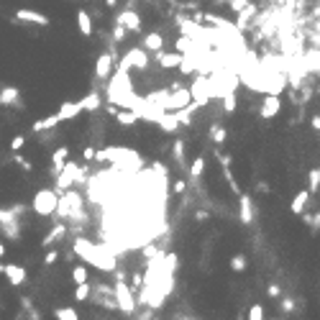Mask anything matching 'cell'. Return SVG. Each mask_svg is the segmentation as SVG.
I'll return each mask as SVG.
<instances>
[{
  "label": "cell",
  "instance_id": "1",
  "mask_svg": "<svg viewBox=\"0 0 320 320\" xmlns=\"http://www.w3.org/2000/svg\"><path fill=\"white\" fill-rule=\"evenodd\" d=\"M75 254H79L87 264H92L95 269H100V272H115V266H118L115 256L108 251V248L95 246L92 241H85V238H77L75 241Z\"/></svg>",
  "mask_w": 320,
  "mask_h": 320
},
{
  "label": "cell",
  "instance_id": "2",
  "mask_svg": "<svg viewBox=\"0 0 320 320\" xmlns=\"http://www.w3.org/2000/svg\"><path fill=\"white\" fill-rule=\"evenodd\" d=\"M57 215L61 220H85V200L82 195H79L77 190H64L59 195V205H57Z\"/></svg>",
  "mask_w": 320,
  "mask_h": 320
},
{
  "label": "cell",
  "instance_id": "3",
  "mask_svg": "<svg viewBox=\"0 0 320 320\" xmlns=\"http://www.w3.org/2000/svg\"><path fill=\"white\" fill-rule=\"evenodd\" d=\"M57 205H59V192H57V190H39L36 195H33V202H31L33 213H36V215H41V218L54 215V213H57Z\"/></svg>",
  "mask_w": 320,
  "mask_h": 320
},
{
  "label": "cell",
  "instance_id": "4",
  "mask_svg": "<svg viewBox=\"0 0 320 320\" xmlns=\"http://www.w3.org/2000/svg\"><path fill=\"white\" fill-rule=\"evenodd\" d=\"M0 233L11 241H21V218L13 208H0Z\"/></svg>",
  "mask_w": 320,
  "mask_h": 320
},
{
  "label": "cell",
  "instance_id": "5",
  "mask_svg": "<svg viewBox=\"0 0 320 320\" xmlns=\"http://www.w3.org/2000/svg\"><path fill=\"white\" fill-rule=\"evenodd\" d=\"M113 292H115V302H118V310L121 313H126V315H131L133 310H136V297H133V292H131V284L126 282V279H115V284H113Z\"/></svg>",
  "mask_w": 320,
  "mask_h": 320
},
{
  "label": "cell",
  "instance_id": "6",
  "mask_svg": "<svg viewBox=\"0 0 320 320\" xmlns=\"http://www.w3.org/2000/svg\"><path fill=\"white\" fill-rule=\"evenodd\" d=\"M190 103H192V90H190V87H172V90L167 92V97L162 100V108L174 113V110L187 108Z\"/></svg>",
  "mask_w": 320,
  "mask_h": 320
},
{
  "label": "cell",
  "instance_id": "7",
  "mask_svg": "<svg viewBox=\"0 0 320 320\" xmlns=\"http://www.w3.org/2000/svg\"><path fill=\"white\" fill-rule=\"evenodd\" d=\"M131 67H136V69H146L149 67V51L144 46H133L126 51V57H123L118 61V69L121 72H128Z\"/></svg>",
  "mask_w": 320,
  "mask_h": 320
},
{
  "label": "cell",
  "instance_id": "8",
  "mask_svg": "<svg viewBox=\"0 0 320 320\" xmlns=\"http://www.w3.org/2000/svg\"><path fill=\"white\" fill-rule=\"evenodd\" d=\"M77 177H79V167L75 164V162H67L64 164V169H61L57 177H54V190L57 192H64V190H69L72 184H77Z\"/></svg>",
  "mask_w": 320,
  "mask_h": 320
},
{
  "label": "cell",
  "instance_id": "9",
  "mask_svg": "<svg viewBox=\"0 0 320 320\" xmlns=\"http://www.w3.org/2000/svg\"><path fill=\"white\" fill-rule=\"evenodd\" d=\"M115 59H118V54H113V51H103L100 57H97L95 61V79H108L113 67H115Z\"/></svg>",
  "mask_w": 320,
  "mask_h": 320
},
{
  "label": "cell",
  "instance_id": "10",
  "mask_svg": "<svg viewBox=\"0 0 320 320\" xmlns=\"http://www.w3.org/2000/svg\"><path fill=\"white\" fill-rule=\"evenodd\" d=\"M279 110H282V100H279V95L266 92L264 103H261V110H259V118L269 121V118H274V115H279Z\"/></svg>",
  "mask_w": 320,
  "mask_h": 320
},
{
  "label": "cell",
  "instance_id": "11",
  "mask_svg": "<svg viewBox=\"0 0 320 320\" xmlns=\"http://www.w3.org/2000/svg\"><path fill=\"white\" fill-rule=\"evenodd\" d=\"M238 220L244 226H251L254 223V200L248 195H238Z\"/></svg>",
  "mask_w": 320,
  "mask_h": 320
},
{
  "label": "cell",
  "instance_id": "12",
  "mask_svg": "<svg viewBox=\"0 0 320 320\" xmlns=\"http://www.w3.org/2000/svg\"><path fill=\"white\" fill-rule=\"evenodd\" d=\"M15 23H36V26H49V18L39 11H31V8H21L15 11Z\"/></svg>",
  "mask_w": 320,
  "mask_h": 320
},
{
  "label": "cell",
  "instance_id": "13",
  "mask_svg": "<svg viewBox=\"0 0 320 320\" xmlns=\"http://www.w3.org/2000/svg\"><path fill=\"white\" fill-rule=\"evenodd\" d=\"M156 126L162 128L164 133H177V131L182 128V123H180V118H177V113H172V110H164L162 115H159Z\"/></svg>",
  "mask_w": 320,
  "mask_h": 320
},
{
  "label": "cell",
  "instance_id": "14",
  "mask_svg": "<svg viewBox=\"0 0 320 320\" xmlns=\"http://www.w3.org/2000/svg\"><path fill=\"white\" fill-rule=\"evenodd\" d=\"M182 59H184V54H180V51H159L156 54V61L162 69H177L182 64Z\"/></svg>",
  "mask_w": 320,
  "mask_h": 320
},
{
  "label": "cell",
  "instance_id": "15",
  "mask_svg": "<svg viewBox=\"0 0 320 320\" xmlns=\"http://www.w3.org/2000/svg\"><path fill=\"white\" fill-rule=\"evenodd\" d=\"M85 110H82V103H72V100H67V103H61V108L57 110V115H59V121H75V118H79Z\"/></svg>",
  "mask_w": 320,
  "mask_h": 320
},
{
  "label": "cell",
  "instance_id": "16",
  "mask_svg": "<svg viewBox=\"0 0 320 320\" xmlns=\"http://www.w3.org/2000/svg\"><path fill=\"white\" fill-rule=\"evenodd\" d=\"M67 156H69V146H59L54 154H51V167H49V174H51V177H57L61 169H64Z\"/></svg>",
  "mask_w": 320,
  "mask_h": 320
},
{
  "label": "cell",
  "instance_id": "17",
  "mask_svg": "<svg viewBox=\"0 0 320 320\" xmlns=\"http://www.w3.org/2000/svg\"><path fill=\"white\" fill-rule=\"evenodd\" d=\"M115 21H121L123 26H126L128 33L141 31V15H138V13H133V11H123L121 15H115Z\"/></svg>",
  "mask_w": 320,
  "mask_h": 320
},
{
  "label": "cell",
  "instance_id": "18",
  "mask_svg": "<svg viewBox=\"0 0 320 320\" xmlns=\"http://www.w3.org/2000/svg\"><path fill=\"white\" fill-rule=\"evenodd\" d=\"M67 223H61V220H59V223L54 226V228H51L49 230V233L46 236H44V241H41V246H51V244H59L61 241V238H64L67 236Z\"/></svg>",
  "mask_w": 320,
  "mask_h": 320
},
{
  "label": "cell",
  "instance_id": "19",
  "mask_svg": "<svg viewBox=\"0 0 320 320\" xmlns=\"http://www.w3.org/2000/svg\"><path fill=\"white\" fill-rule=\"evenodd\" d=\"M307 200H310V190H300L295 198H292V202H290V213H292V215H302V213H305Z\"/></svg>",
  "mask_w": 320,
  "mask_h": 320
},
{
  "label": "cell",
  "instance_id": "20",
  "mask_svg": "<svg viewBox=\"0 0 320 320\" xmlns=\"http://www.w3.org/2000/svg\"><path fill=\"white\" fill-rule=\"evenodd\" d=\"M5 277L11 279L13 287H18V284L26 282V269H23V266H18V264H5Z\"/></svg>",
  "mask_w": 320,
  "mask_h": 320
},
{
  "label": "cell",
  "instance_id": "21",
  "mask_svg": "<svg viewBox=\"0 0 320 320\" xmlns=\"http://www.w3.org/2000/svg\"><path fill=\"white\" fill-rule=\"evenodd\" d=\"M21 92H18V87H13V85H8L0 90V105H18L21 108Z\"/></svg>",
  "mask_w": 320,
  "mask_h": 320
},
{
  "label": "cell",
  "instance_id": "22",
  "mask_svg": "<svg viewBox=\"0 0 320 320\" xmlns=\"http://www.w3.org/2000/svg\"><path fill=\"white\" fill-rule=\"evenodd\" d=\"M144 49L151 51V54H159V51L164 49V39H162V33H146L144 36Z\"/></svg>",
  "mask_w": 320,
  "mask_h": 320
},
{
  "label": "cell",
  "instance_id": "23",
  "mask_svg": "<svg viewBox=\"0 0 320 320\" xmlns=\"http://www.w3.org/2000/svg\"><path fill=\"white\" fill-rule=\"evenodd\" d=\"M59 123H61V121H59V115L54 113V115H46V118L36 121V123L31 126V131H33V133H44V131H51V128H57Z\"/></svg>",
  "mask_w": 320,
  "mask_h": 320
},
{
  "label": "cell",
  "instance_id": "24",
  "mask_svg": "<svg viewBox=\"0 0 320 320\" xmlns=\"http://www.w3.org/2000/svg\"><path fill=\"white\" fill-rule=\"evenodd\" d=\"M138 118L141 115L131 108H118V113H115V123H121V126H133Z\"/></svg>",
  "mask_w": 320,
  "mask_h": 320
},
{
  "label": "cell",
  "instance_id": "25",
  "mask_svg": "<svg viewBox=\"0 0 320 320\" xmlns=\"http://www.w3.org/2000/svg\"><path fill=\"white\" fill-rule=\"evenodd\" d=\"M172 156H174V162H177V167H180V169H184V172L190 169V167H187V159H184V141H182V138H177V141H174V146H172Z\"/></svg>",
  "mask_w": 320,
  "mask_h": 320
},
{
  "label": "cell",
  "instance_id": "26",
  "mask_svg": "<svg viewBox=\"0 0 320 320\" xmlns=\"http://www.w3.org/2000/svg\"><path fill=\"white\" fill-rule=\"evenodd\" d=\"M77 29L82 36H92V18L87 11H77Z\"/></svg>",
  "mask_w": 320,
  "mask_h": 320
},
{
  "label": "cell",
  "instance_id": "27",
  "mask_svg": "<svg viewBox=\"0 0 320 320\" xmlns=\"http://www.w3.org/2000/svg\"><path fill=\"white\" fill-rule=\"evenodd\" d=\"M187 174H190L192 182H198L200 177L205 174V156H195L192 164H190V169H187Z\"/></svg>",
  "mask_w": 320,
  "mask_h": 320
},
{
  "label": "cell",
  "instance_id": "28",
  "mask_svg": "<svg viewBox=\"0 0 320 320\" xmlns=\"http://www.w3.org/2000/svg\"><path fill=\"white\" fill-rule=\"evenodd\" d=\"M79 103H82L85 113H97V110H100V95H97V92H90V95L79 97Z\"/></svg>",
  "mask_w": 320,
  "mask_h": 320
},
{
  "label": "cell",
  "instance_id": "29",
  "mask_svg": "<svg viewBox=\"0 0 320 320\" xmlns=\"http://www.w3.org/2000/svg\"><path fill=\"white\" fill-rule=\"evenodd\" d=\"M90 295H92V284L90 282H82V284H77V287H75V300L77 302H87V300H90Z\"/></svg>",
  "mask_w": 320,
  "mask_h": 320
},
{
  "label": "cell",
  "instance_id": "30",
  "mask_svg": "<svg viewBox=\"0 0 320 320\" xmlns=\"http://www.w3.org/2000/svg\"><path fill=\"white\" fill-rule=\"evenodd\" d=\"M54 318L57 320H79V313L75 307H57L54 310Z\"/></svg>",
  "mask_w": 320,
  "mask_h": 320
},
{
  "label": "cell",
  "instance_id": "31",
  "mask_svg": "<svg viewBox=\"0 0 320 320\" xmlns=\"http://www.w3.org/2000/svg\"><path fill=\"white\" fill-rule=\"evenodd\" d=\"M226 136H228V133H226L223 126H218V123H213V126H210V141H213V144L220 146L226 141Z\"/></svg>",
  "mask_w": 320,
  "mask_h": 320
},
{
  "label": "cell",
  "instance_id": "32",
  "mask_svg": "<svg viewBox=\"0 0 320 320\" xmlns=\"http://www.w3.org/2000/svg\"><path fill=\"white\" fill-rule=\"evenodd\" d=\"M307 180H310V184H307V190H310V195H315L318 190H320V169L315 167V169H310V174H307Z\"/></svg>",
  "mask_w": 320,
  "mask_h": 320
},
{
  "label": "cell",
  "instance_id": "33",
  "mask_svg": "<svg viewBox=\"0 0 320 320\" xmlns=\"http://www.w3.org/2000/svg\"><path fill=\"white\" fill-rule=\"evenodd\" d=\"M72 282H75V284H82V282H87V266H82V264L72 266Z\"/></svg>",
  "mask_w": 320,
  "mask_h": 320
},
{
  "label": "cell",
  "instance_id": "34",
  "mask_svg": "<svg viewBox=\"0 0 320 320\" xmlns=\"http://www.w3.org/2000/svg\"><path fill=\"white\" fill-rule=\"evenodd\" d=\"M230 269H233V272H246V256L244 254L230 256Z\"/></svg>",
  "mask_w": 320,
  "mask_h": 320
},
{
  "label": "cell",
  "instance_id": "35",
  "mask_svg": "<svg viewBox=\"0 0 320 320\" xmlns=\"http://www.w3.org/2000/svg\"><path fill=\"white\" fill-rule=\"evenodd\" d=\"M223 110H226V113H233V110H236V92H233V90L223 95Z\"/></svg>",
  "mask_w": 320,
  "mask_h": 320
},
{
  "label": "cell",
  "instance_id": "36",
  "mask_svg": "<svg viewBox=\"0 0 320 320\" xmlns=\"http://www.w3.org/2000/svg\"><path fill=\"white\" fill-rule=\"evenodd\" d=\"M126 33H128L126 26H123L121 21H115V29H113V41H115V44H121L123 39H126Z\"/></svg>",
  "mask_w": 320,
  "mask_h": 320
},
{
  "label": "cell",
  "instance_id": "37",
  "mask_svg": "<svg viewBox=\"0 0 320 320\" xmlns=\"http://www.w3.org/2000/svg\"><path fill=\"white\" fill-rule=\"evenodd\" d=\"M248 320H264V307L259 305V302L248 307Z\"/></svg>",
  "mask_w": 320,
  "mask_h": 320
},
{
  "label": "cell",
  "instance_id": "38",
  "mask_svg": "<svg viewBox=\"0 0 320 320\" xmlns=\"http://www.w3.org/2000/svg\"><path fill=\"white\" fill-rule=\"evenodd\" d=\"M13 162L18 164V167H21L23 172H31V162H29V159H26L23 154H15V156H13Z\"/></svg>",
  "mask_w": 320,
  "mask_h": 320
},
{
  "label": "cell",
  "instance_id": "39",
  "mask_svg": "<svg viewBox=\"0 0 320 320\" xmlns=\"http://www.w3.org/2000/svg\"><path fill=\"white\" fill-rule=\"evenodd\" d=\"M131 287H136V290L144 287V274H141V272H133L131 274Z\"/></svg>",
  "mask_w": 320,
  "mask_h": 320
},
{
  "label": "cell",
  "instance_id": "40",
  "mask_svg": "<svg viewBox=\"0 0 320 320\" xmlns=\"http://www.w3.org/2000/svg\"><path fill=\"white\" fill-rule=\"evenodd\" d=\"M228 5H230V11H236V13H241L244 8L248 5V0H228Z\"/></svg>",
  "mask_w": 320,
  "mask_h": 320
},
{
  "label": "cell",
  "instance_id": "41",
  "mask_svg": "<svg viewBox=\"0 0 320 320\" xmlns=\"http://www.w3.org/2000/svg\"><path fill=\"white\" fill-rule=\"evenodd\" d=\"M279 307H282V313H292V310H295V300H292V297H284V300L279 302Z\"/></svg>",
  "mask_w": 320,
  "mask_h": 320
},
{
  "label": "cell",
  "instance_id": "42",
  "mask_svg": "<svg viewBox=\"0 0 320 320\" xmlns=\"http://www.w3.org/2000/svg\"><path fill=\"white\" fill-rule=\"evenodd\" d=\"M26 146V136H13V141H11V149L13 151H21Z\"/></svg>",
  "mask_w": 320,
  "mask_h": 320
},
{
  "label": "cell",
  "instance_id": "43",
  "mask_svg": "<svg viewBox=\"0 0 320 320\" xmlns=\"http://www.w3.org/2000/svg\"><path fill=\"white\" fill-rule=\"evenodd\" d=\"M266 295L277 300V297H282V287H279V284H269V287H266Z\"/></svg>",
  "mask_w": 320,
  "mask_h": 320
},
{
  "label": "cell",
  "instance_id": "44",
  "mask_svg": "<svg viewBox=\"0 0 320 320\" xmlns=\"http://www.w3.org/2000/svg\"><path fill=\"white\" fill-rule=\"evenodd\" d=\"M184 190H187V182H184V180H177V182L172 184V192H174V195H182Z\"/></svg>",
  "mask_w": 320,
  "mask_h": 320
},
{
  "label": "cell",
  "instance_id": "45",
  "mask_svg": "<svg viewBox=\"0 0 320 320\" xmlns=\"http://www.w3.org/2000/svg\"><path fill=\"white\" fill-rule=\"evenodd\" d=\"M195 220H198V223H208V220H210V213H208V210H195Z\"/></svg>",
  "mask_w": 320,
  "mask_h": 320
},
{
  "label": "cell",
  "instance_id": "46",
  "mask_svg": "<svg viewBox=\"0 0 320 320\" xmlns=\"http://www.w3.org/2000/svg\"><path fill=\"white\" fill-rule=\"evenodd\" d=\"M95 146H85V151H82V156H85V162H95Z\"/></svg>",
  "mask_w": 320,
  "mask_h": 320
},
{
  "label": "cell",
  "instance_id": "47",
  "mask_svg": "<svg viewBox=\"0 0 320 320\" xmlns=\"http://www.w3.org/2000/svg\"><path fill=\"white\" fill-rule=\"evenodd\" d=\"M57 261H59V254H57V251H49L46 256H44V264H46V266L57 264Z\"/></svg>",
  "mask_w": 320,
  "mask_h": 320
},
{
  "label": "cell",
  "instance_id": "48",
  "mask_svg": "<svg viewBox=\"0 0 320 320\" xmlns=\"http://www.w3.org/2000/svg\"><path fill=\"white\" fill-rule=\"evenodd\" d=\"M310 228H313V230H318V228H320V213H315V215L310 218Z\"/></svg>",
  "mask_w": 320,
  "mask_h": 320
},
{
  "label": "cell",
  "instance_id": "49",
  "mask_svg": "<svg viewBox=\"0 0 320 320\" xmlns=\"http://www.w3.org/2000/svg\"><path fill=\"white\" fill-rule=\"evenodd\" d=\"M310 126H313V131L320 133V115H313V118H310Z\"/></svg>",
  "mask_w": 320,
  "mask_h": 320
},
{
  "label": "cell",
  "instance_id": "50",
  "mask_svg": "<svg viewBox=\"0 0 320 320\" xmlns=\"http://www.w3.org/2000/svg\"><path fill=\"white\" fill-rule=\"evenodd\" d=\"M29 320H41V313L36 307H29Z\"/></svg>",
  "mask_w": 320,
  "mask_h": 320
},
{
  "label": "cell",
  "instance_id": "51",
  "mask_svg": "<svg viewBox=\"0 0 320 320\" xmlns=\"http://www.w3.org/2000/svg\"><path fill=\"white\" fill-rule=\"evenodd\" d=\"M174 320H198V318H192V315H184V313H174Z\"/></svg>",
  "mask_w": 320,
  "mask_h": 320
},
{
  "label": "cell",
  "instance_id": "52",
  "mask_svg": "<svg viewBox=\"0 0 320 320\" xmlns=\"http://www.w3.org/2000/svg\"><path fill=\"white\" fill-rule=\"evenodd\" d=\"M256 190H259V192H269V184H266V182H259V184H256Z\"/></svg>",
  "mask_w": 320,
  "mask_h": 320
},
{
  "label": "cell",
  "instance_id": "53",
  "mask_svg": "<svg viewBox=\"0 0 320 320\" xmlns=\"http://www.w3.org/2000/svg\"><path fill=\"white\" fill-rule=\"evenodd\" d=\"M105 3H108L110 8H115V5H118V0H105Z\"/></svg>",
  "mask_w": 320,
  "mask_h": 320
},
{
  "label": "cell",
  "instance_id": "54",
  "mask_svg": "<svg viewBox=\"0 0 320 320\" xmlns=\"http://www.w3.org/2000/svg\"><path fill=\"white\" fill-rule=\"evenodd\" d=\"M3 256H5V246L0 244V259H3Z\"/></svg>",
  "mask_w": 320,
  "mask_h": 320
},
{
  "label": "cell",
  "instance_id": "55",
  "mask_svg": "<svg viewBox=\"0 0 320 320\" xmlns=\"http://www.w3.org/2000/svg\"><path fill=\"white\" fill-rule=\"evenodd\" d=\"M151 320H162V318H156V315H154V318H151Z\"/></svg>",
  "mask_w": 320,
  "mask_h": 320
},
{
  "label": "cell",
  "instance_id": "56",
  "mask_svg": "<svg viewBox=\"0 0 320 320\" xmlns=\"http://www.w3.org/2000/svg\"><path fill=\"white\" fill-rule=\"evenodd\" d=\"M277 320H279V318H277Z\"/></svg>",
  "mask_w": 320,
  "mask_h": 320
}]
</instances>
